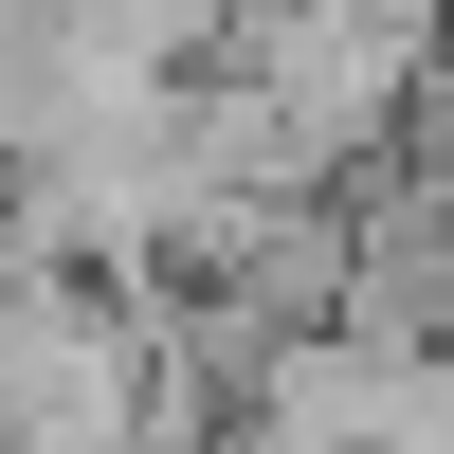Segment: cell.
Segmentation results:
<instances>
[{
	"instance_id": "obj_1",
	"label": "cell",
	"mask_w": 454,
	"mask_h": 454,
	"mask_svg": "<svg viewBox=\"0 0 454 454\" xmlns=\"http://www.w3.org/2000/svg\"><path fill=\"white\" fill-rule=\"evenodd\" d=\"M309 19H346V36H400V55H436V19H454V0H309Z\"/></svg>"
}]
</instances>
